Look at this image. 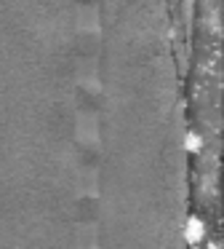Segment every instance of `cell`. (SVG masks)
Listing matches in <instances>:
<instances>
[{
    "mask_svg": "<svg viewBox=\"0 0 224 249\" xmlns=\"http://www.w3.org/2000/svg\"><path fill=\"white\" fill-rule=\"evenodd\" d=\"M203 238V222L197 220V217H192L190 225H187V241L190 244H197Z\"/></svg>",
    "mask_w": 224,
    "mask_h": 249,
    "instance_id": "obj_1",
    "label": "cell"
}]
</instances>
